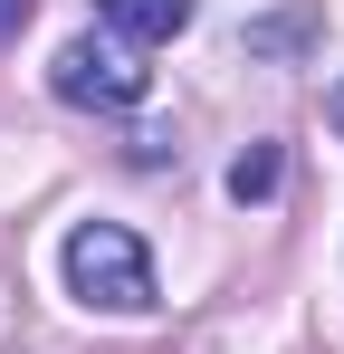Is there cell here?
Returning a JSON list of instances; mask_svg holds the SVG:
<instances>
[{
	"label": "cell",
	"mask_w": 344,
	"mask_h": 354,
	"mask_svg": "<svg viewBox=\"0 0 344 354\" xmlns=\"http://www.w3.org/2000/svg\"><path fill=\"white\" fill-rule=\"evenodd\" d=\"M57 268H67V297L77 306H106V316H153L163 306L153 259H144V239L124 230V221H77L67 249H57Z\"/></svg>",
	"instance_id": "cell-1"
},
{
	"label": "cell",
	"mask_w": 344,
	"mask_h": 354,
	"mask_svg": "<svg viewBox=\"0 0 344 354\" xmlns=\"http://www.w3.org/2000/svg\"><path fill=\"white\" fill-rule=\"evenodd\" d=\"M325 115H335V134H344V86H335V96H325Z\"/></svg>",
	"instance_id": "cell-6"
},
{
	"label": "cell",
	"mask_w": 344,
	"mask_h": 354,
	"mask_svg": "<svg viewBox=\"0 0 344 354\" xmlns=\"http://www.w3.org/2000/svg\"><path fill=\"white\" fill-rule=\"evenodd\" d=\"M268 192H278V144H258V153L229 163V201H268Z\"/></svg>",
	"instance_id": "cell-4"
},
{
	"label": "cell",
	"mask_w": 344,
	"mask_h": 354,
	"mask_svg": "<svg viewBox=\"0 0 344 354\" xmlns=\"http://www.w3.org/2000/svg\"><path fill=\"white\" fill-rule=\"evenodd\" d=\"M96 19H106L124 48H163V39H182L201 19V0H96Z\"/></svg>",
	"instance_id": "cell-3"
},
{
	"label": "cell",
	"mask_w": 344,
	"mask_h": 354,
	"mask_svg": "<svg viewBox=\"0 0 344 354\" xmlns=\"http://www.w3.org/2000/svg\"><path fill=\"white\" fill-rule=\"evenodd\" d=\"M29 10H39V0H0V39H19V29H29Z\"/></svg>",
	"instance_id": "cell-5"
},
{
	"label": "cell",
	"mask_w": 344,
	"mask_h": 354,
	"mask_svg": "<svg viewBox=\"0 0 344 354\" xmlns=\"http://www.w3.org/2000/svg\"><path fill=\"white\" fill-rule=\"evenodd\" d=\"M48 86L67 106H96V115H124V106H144V86H153V67L144 48H124V39H67L48 58Z\"/></svg>",
	"instance_id": "cell-2"
}]
</instances>
